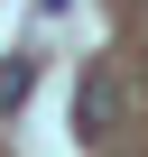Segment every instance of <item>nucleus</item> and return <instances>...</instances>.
<instances>
[{"mask_svg":"<svg viewBox=\"0 0 148 157\" xmlns=\"http://www.w3.org/2000/svg\"><path fill=\"white\" fill-rule=\"evenodd\" d=\"M130 120V83H120V65H84V93H74V129L84 139H111Z\"/></svg>","mask_w":148,"mask_h":157,"instance_id":"nucleus-1","label":"nucleus"},{"mask_svg":"<svg viewBox=\"0 0 148 157\" xmlns=\"http://www.w3.org/2000/svg\"><path fill=\"white\" fill-rule=\"evenodd\" d=\"M28 83H37V65H0V111H19V102H28Z\"/></svg>","mask_w":148,"mask_h":157,"instance_id":"nucleus-2","label":"nucleus"}]
</instances>
